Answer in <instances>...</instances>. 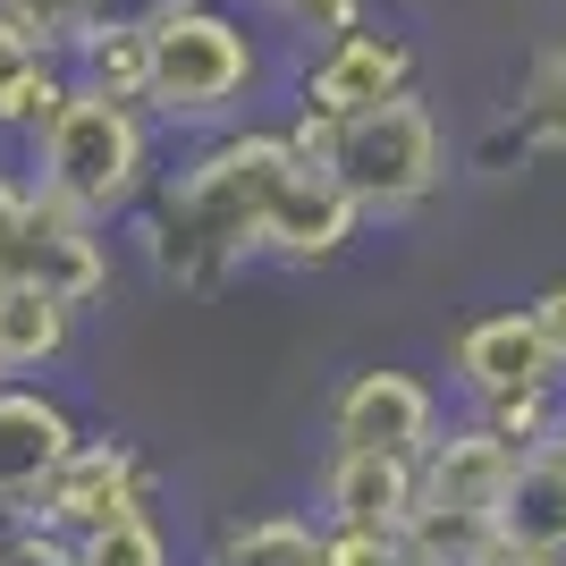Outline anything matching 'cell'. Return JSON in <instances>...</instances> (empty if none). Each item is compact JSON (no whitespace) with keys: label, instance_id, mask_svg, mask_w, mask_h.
Segmentation results:
<instances>
[{"label":"cell","instance_id":"cell-21","mask_svg":"<svg viewBox=\"0 0 566 566\" xmlns=\"http://www.w3.org/2000/svg\"><path fill=\"white\" fill-rule=\"evenodd\" d=\"M76 566H178V558H169L161 516H118V524L76 542Z\"/></svg>","mask_w":566,"mask_h":566},{"label":"cell","instance_id":"cell-31","mask_svg":"<svg viewBox=\"0 0 566 566\" xmlns=\"http://www.w3.org/2000/svg\"><path fill=\"white\" fill-rule=\"evenodd\" d=\"M549 449H558V457H566V406H558V440H549Z\"/></svg>","mask_w":566,"mask_h":566},{"label":"cell","instance_id":"cell-5","mask_svg":"<svg viewBox=\"0 0 566 566\" xmlns=\"http://www.w3.org/2000/svg\"><path fill=\"white\" fill-rule=\"evenodd\" d=\"M449 423V406L431 389L423 373H406V364H364L331 389V449H380V457H423Z\"/></svg>","mask_w":566,"mask_h":566},{"label":"cell","instance_id":"cell-9","mask_svg":"<svg viewBox=\"0 0 566 566\" xmlns=\"http://www.w3.org/2000/svg\"><path fill=\"white\" fill-rule=\"evenodd\" d=\"M364 237V203L338 187V169H296L280 195H271V220H262L254 262H280V271H331L338 254H355Z\"/></svg>","mask_w":566,"mask_h":566},{"label":"cell","instance_id":"cell-33","mask_svg":"<svg viewBox=\"0 0 566 566\" xmlns=\"http://www.w3.org/2000/svg\"><path fill=\"white\" fill-rule=\"evenodd\" d=\"M9 524H18V516H0V533H9Z\"/></svg>","mask_w":566,"mask_h":566},{"label":"cell","instance_id":"cell-12","mask_svg":"<svg viewBox=\"0 0 566 566\" xmlns=\"http://www.w3.org/2000/svg\"><path fill=\"white\" fill-rule=\"evenodd\" d=\"M507 473H516V449L482 431L473 415H449L440 440L415 457V499L423 507H473V516H491L499 491H507Z\"/></svg>","mask_w":566,"mask_h":566},{"label":"cell","instance_id":"cell-30","mask_svg":"<svg viewBox=\"0 0 566 566\" xmlns=\"http://www.w3.org/2000/svg\"><path fill=\"white\" fill-rule=\"evenodd\" d=\"M482 566H566V558H542V549H507V542H491V558Z\"/></svg>","mask_w":566,"mask_h":566},{"label":"cell","instance_id":"cell-13","mask_svg":"<svg viewBox=\"0 0 566 566\" xmlns=\"http://www.w3.org/2000/svg\"><path fill=\"white\" fill-rule=\"evenodd\" d=\"M76 322L85 313L43 296L34 280H0V380H43L51 364H69Z\"/></svg>","mask_w":566,"mask_h":566},{"label":"cell","instance_id":"cell-11","mask_svg":"<svg viewBox=\"0 0 566 566\" xmlns=\"http://www.w3.org/2000/svg\"><path fill=\"white\" fill-rule=\"evenodd\" d=\"M415 516V457L322 449L313 465V524L322 533H406Z\"/></svg>","mask_w":566,"mask_h":566},{"label":"cell","instance_id":"cell-2","mask_svg":"<svg viewBox=\"0 0 566 566\" xmlns=\"http://www.w3.org/2000/svg\"><path fill=\"white\" fill-rule=\"evenodd\" d=\"M18 169H25L34 195H60L69 212L102 220V229H118L144 195L161 187V169H153V118L127 111V102L76 94V85H69V102L25 136Z\"/></svg>","mask_w":566,"mask_h":566},{"label":"cell","instance_id":"cell-23","mask_svg":"<svg viewBox=\"0 0 566 566\" xmlns=\"http://www.w3.org/2000/svg\"><path fill=\"white\" fill-rule=\"evenodd\" d=\"M262 18L287 25L296 43H338V34H355V25H364V0H271Z\"/></svg>","mask_w":566,"mask_h":566},{"label":"cell","instance_id":"cell-14","mask_svg":"<svg viewBox=\"0 0 566 566\" xmlns=\"http://www.w3.org/2000/svg\"><path fill=\"white\" fill-rule=\"evenodd\" d=\"M491 533L507 549L566 558V457L558 449L516 457V473H507V491H499V507H491Z\"/></svg>","mask_w":566,"mask_h":566},{"label":"cell","instance_id":"cell-3","mask_svg":"<svg viewBox=\"0 0 566 566\" xmlns=\"http://www.w3.org/2000/svg\"><path fill=\"white\" fill-rule=\"evenodd\" d=\"M338 187L364 203V220H406L423 212L431 195L449 187V136H440V111L423 94H398L380 111L347 118L338 127Z\"/></svg>","mask_w":566,"mask_h":566},{"label":"cell","instance_id":"cell-7","mask_svg":"<svg viewBox=\"0 0 566 566\" xmlns=\"http://www.w3.org/2000/svg\"><path fill=\"white\" fill-rule=\"evenodd\" d=\"M85 423L69 415L60 389L43 380H0V516H34V499L51 491V473L69 465Z\"/></svg>","mask_w":566,"mask_h":566},{"label":"cell","instance_id":"cell-25","mask_svg":"<svg viewBox=\"0 0 566 566\" xmlns=\"http://www.w3.org/2000/svg\"><path fill=\"white\" fill-rule=\"evenodd\" d=\"M25 220H34V187L0 153V280H18V262H25Z\"/></svg>","mask_w":566,"mask_h":566},{"label":"cell","instance_id":"cell-29","mask_svg":"<svg viewBox=\"0 0 566 566\" xmlns=\"http://www.w3.org/2000/svg\"><path fill=\"white\" fill-rule=\"evenodd\" d=\"M169 9H195V0H102V18H111V25H161Z\"/></svg>","mask_w":566,"mask_h":566},{"label":"cell","instance_id":"cell-20","mask_svg":"<svg viewBox=\"0 0 566 566\" xmlns=\"http://www.w3.org/2000/svg\"><path fill=\"white\" fill-rule=\"evenodd\" d=\"M0 18L18 25L34 51H51V60H69L85 34L102 25V0H0Z\"/></svg>","mask_w":566,"mask_h":566},{"label":"cell","instance_id":"cell-18","mask_svg":"<svg viewBox=\"0 0 566 566\" xmlns=\"http://www.w3.org/2000/svg\"><path fill=\"white\" fill-rule=\"evenodd\" d=\"M524 136V153H566V34L524 69L516 85V118H507Z\"/></svg>","mask_w":566,"mask_h":566},{"label":"cell","instance_id":"cell-6","mask_svg":"<svg viewBox=\"0 0 566 566\" xmlns=\"http://www.w3.org/2000/svg\"><path fill=\"white\" fill-rule=\"evenodd\" d=\"M449 380L465 406H499V398H542V389H566L549 338L533 331L524 305H491L449 331Z\"/></svg>","mask_w":566,"mask_h":566},{"label":"cell","instance_id":"cell-22","mask_svg":"<svg viewBox=\"0 0 566 566\" xmlns=\"http://www.w3.org/2000/svg\"><path fill=\"white\" fill-rule=\"evenodd\" d=\"M558 406H566V389H542V398H499V406H465L482 431H499L516 457H533V449H549L558 440Z\"/></svg>","mask_w":566,"mask_h":566},{"label":"cell","instance_id":"cell-1","mask_svg":"<svg viewBox=\"0 0 566 566\" xmlns=\"http://www.w3.org/2000/svg\"><path fill=\"white\" fill-rule=\"evenodd\" d=\"M153 43V85H144V118L153 127H195V136H220L245 118V102L262 94V25L229 0H195V9H169L161 25H144Z\"/></svg>","mask_w":566,"mask_h":566},{"label":"cell","instance_id":"cell-17","mask_svg":"<svg viewBox=\"0 0 566 566\" xmlns=\"http://www.w3.org/2000/svg\"><path fill=\"white\" fill-rule=\"evenodd\" d=\"M60 69H69L76 94H102V102L144 111V85H153V43H144V25H111V18H102L94 34L60 60Z\"/></svg>","mask_w":566,"mask_h":566},{"label":"cell","instance_id":"cell-10","mask_svg":"<svg viewBox=\"0 0 566 566\" xmlns=\"http://www.w3.org/2000/svg\"><path fill=\"white\" fill-rule=\"evenodd\" d=\"M18 280H34L43 296H60V305H76V313H94L102 296H111V280H118V237L102 229V220L69 212L60 195H34Z\"/></svg>","mask_w":566,"mask_h":566},{"label":"cell","instance_id":"cell-15","mask_svg":"<svg viewBox=\"0 0 566 566\" xmlns=\"http://www.w3.org/2000/svg\"><path fill=\"white\" fill-rule=\"evenodd\" d=\"M195 566H322V524H313L305 507L229 516L212 542L195 549Z\"/></svg>","mask_w":566,"mask_h":566},{"label":"cell","instance_id":"cell-8","mask_svg":"<svg viewBox=\"0 0 566 566\" xmlns=\"http://www.w3.org/2000/svg\"><path fill=\"white\" fill-rule=\"evenodd\" d=\"M398 94H415V43L398 25H373V18L355 34H338V43H322L305 60V76H296V102H313L331 118H364Z\"/></svg>","mask_w":566,"mask_h":566},{"label":"cell","instance_id":"cell-32","mask_svg":"<svg viewBox=\"0 0 566 566\" xmlns=\"http://www.w3.org/2000/svg\"><path fill=\"white\" fill-rule=\"evenodd\" d=\"M245 9H271V0H245Z\"/></svg>","mask_w":566,"mask_h":566},{"label":"cell","instance_id":"cell-4","mask_svg":"<svg viewBox=\"0 0 566 566\" xmlns=\"http://www.w3.org/2000/svg\"><path fill=\"white\" fill-rule=\"evenodd\" d=\"M153 499H161V465L127 431H85L69 449V465L51 473V491L34 499V524L60 533V542H85L118 516H153Z\"/></svg>","mask_w":566,"mask_h":566},{"label":"cell","instance_id":"cell-26","mask_svg":"<svg viewBox=\"0 0 566 566\" xmlns=\"http://www.w3.org/2000/svg\"><path fill=\"white\" fill-rule=\"evenodd\" d=\"M322 566H423L406 533H322Z\"/></svg>","mask_w":566,"mask_h":566},{"label":"cell","instance_id":"cell-16","mask_svg":"<svg viewBox=\"0 0 566 566\" xmlns=\"http://www.w3.org/2000/svg\"><path fill=\"white\" fill-rule=\"evenodd\" d=\"M60 102H69V69H60L51 51H34L18 25L0 18V153H9V144L25 153V136H34Z\"/></svg>","mask_w":566,"mask_h":566},{"label":"cell","instance_id":"cell-19","mask_svg":"<svg viewBox=\"0 0 566 566\" xmlns=\"http://www.w3.org/2000/svg\"><path fill=\"white\" fill-rule=\"evenodd\" d=\"M406 542L423 566H482L491 558V516H473V507H423L415 499V516H406Z\"/></svg>","mask_w":566,"mask_h":566},{"label":"cell","instance_id":"cell-24","mask_svg":"<svg viewBox=\"0 0 566 566\" xmlns=\"http://www.w3.org/2000/svg\"><path fill=\"white\" fill-rule=\"evenodd\" d=\"M338 127H347V118L313 111V102H287V118H280L287 161H296V169H331V161H338Z\"/></svg>","mask_w":566,"mask_h":566},{"label":"cell","instance_id":"cell-27","mask_svg":"<svg viewBox=\"0 0 566 566\" xmlns=\"http://www.w3.org/2000/svg\"><path fill=\"white\" fill-rule=\"evenodd\" d=\"M0 566H76V542H60V533H43L34 516H18L0 533Z\"/></svg>","mask_w":566,"mask_h":566},{"label":"cell","instance_id":"cell-28","mask_svg":"<svg viewBox=\"0 0 566 566\" xmlns=\"http://www.w3.org/2000/svg\"><path fill=\"white\" fill-rule=\"evenodd\" d=\"M524 313H533V331L549 338V355H558V373H566V280L533 287V296H524Z\"/></svg>","mask_w":566,"mask_h":566}]
</instances>
